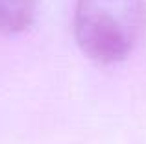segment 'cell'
I'll return each mask as SVG.
<instances>
[{"instance_id": "cell-2", "label": "cell", "mask_w": 146, "mask_h": 144, "mask_svg": "<svg viewBox=\"0 0 146 144\" xmlns=\"http://www.w3.org/2000/svg\"><path fill=\"white\" fill-rule=\"evenodd\" d=\"M39 0H0V35L11 37L32 28Z\"/></svg>"}, {"instance_id": "cell-1", "label": "cell", "mask_w": 146, "mask_h": 144, "mask_svg": "<svg viewBox=\"0 0 146 144\" xmlns=\"http://www.w3.org/2000/svg\"><path fill=\"white\" fill-rule=\"evenodd\" d=\"M72 30L91 61L120 63L146 32V0H76Z\"/></svg>"}]
</instances>
